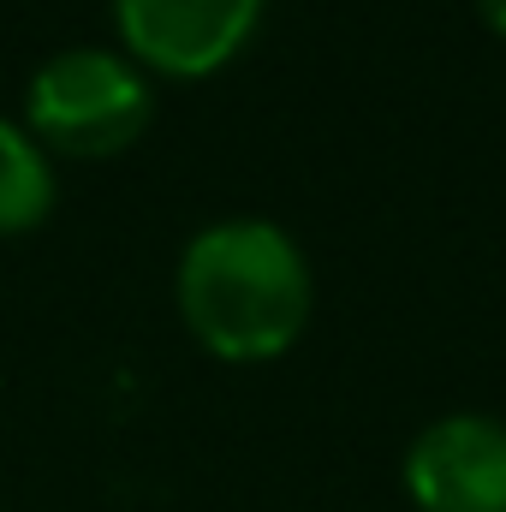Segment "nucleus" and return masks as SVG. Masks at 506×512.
I'll return each instance as SVG.
<instances>
[{"label": "nucleus", "instance_id": "2", "mask_svg": "<svg viewBox=\"0 0 506 512\" xmlns=\"http://www.w3.org/2000/svg\"><path fill=\"white\" fill-rule=\"evenodd\" d=\"M149 84L126 54L108 48H66L36 66L24 90L30 137L72 161H108L149 131Z\"/></svg>", "mask_w": 506, "mask_h": 512}, {"label": "nucleus", "instance_id": "3", "mask_svg": "<svg viewBox=\"0 0 506 512\" xmlns=\"http://www.w3.org/2000/svg\"><path fill=\"white\" fill-rule=\"evenodd\" d=\"M268 0H114V24L131 66L161 78L221 72L262 24Z\"/></svg>", "mask_w": 506, "mask_h": 512}, {"label": "nucleus", "instance_id": "5", "mask_svg": "<svg viewBox=\"0 0 506 512\" xmlns=\"http://www.w3.org/2000/svg\"><path fill=\"white\" fill-rule=\"evenodd\" d=\"M54 209V167L30 131L0 120V239L42 227Z\"/></svg>", "mask_w": 506, "mask_h": 512}, {"label": "nucleus", "instance_id": "4", "mask_svg": "<svg viewBox=\"0 0 506 512\" xmlns=\"http://www.w3.org/2000/svg\"><path fill=\"white\" fill-rule=\"evenodd\" d=\"M405 495L417 512H506V423L453 411L405 447Z\"/></svg>", "mask_w": 506, "mask_h": 512}, {"label": "nucleus", "instance_id": "6", "mask_svg": "<svg viewBox=\"0 0 506 512\" xmlns=\"http://www.w3.org/2000/svg\"><path fill=\"white\" fill-rule=\"evenodd\" d=\"M483 6V24L495 30V36H506V0H477Z\"/></svg>", "mask_w": 506, "mask_h": 512}, {"label": "nucleus", "instance_id": "1", "mask_svg": "<svg viewBox=\"0 0 506 512\" xmlns=\"http://www.w3.org/2000/svg\"><path fill=\"white\" fill-rule=\"evenodd\" d=\"M179 316L191 340L227 364L280 358L310 322L304 251L274 221L203 227L179 256Z\"/></svg>", "mask_w": 506, "mask_h": 512}]
</instances>
